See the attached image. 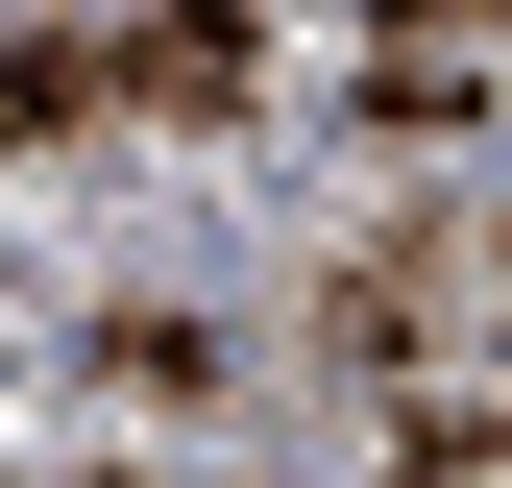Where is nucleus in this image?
Wrapping results in <instances>:
<instances>
[{"instance_id": "obj_1", "label": "nucleus", "mask_w": 512, "mask_h": 488, "mask_svg": "<svg viewBox=\"0 0 512 488\" xmlns=\"http://www.w3.org/2000/svg\"><path fill=\"white\" fill-rule=\"evenodd\" d=\"M122 98L244 147V98H269V25H244V0H147V25H122Z\"/></svg>"}, {"instance_id": "obj_2", "label": "nucleus", "mask_w": 512, "mask_h": 488, "mask_svg": "<svg viewBox=\"0 0 512 488\" xmlns=\"http://www.w3.org/2000/svg\"><path fill=\"white\" fill-rule=\"evenodd\" d=\"M98 122H122V49H74V25H0V147H98Z\"/></svg>"}, {"instance_id": "obj_3", "label": "nucleus", "mask_w": 512, "mask_h": 488, "mask_svg": "<svg viewBox=\"0 0 512 488\" xmlns=\"http://www.w3.org/2000/svg\"><path fill=\"white\" fill-rule=\"evenodd\" d=\"M342 122L439 171V147H488V74H464V49H366V98H342Z\"/></svg>"}, {"instance_id": "obj_4", "label": "nucleus", "mask_w": 512, "mask_h": 488, "mask_svg": "<svg viewBox=\"0 0 512 488\" xmlns=\"http://www.w3.org/2000/svg\"><path fill=\"white\" fill-rule=\"evenodd\" d=\"M98 391H122V415H220L244 342H220V318H98Z\"/></svg>"}, {"instance_id": "obj_5", "label": "nucleus", "mask_w": 512, "mask_h": 488, "mask_svg": "<svg viewBox=\"0 0 512 488\" xmlns=\"http://www.w3.org/2000/svg\"><path fill=\"white\" fill-rule=\"evenodd\" d=\"M391 488H512V415H488V391H415V366H391Z\"/></svg>"}, {"instance_id": "obj_6", "label": "nucleus", "mask_w": 512, "mask_h": 488, "mask_svg": "<svg viewBox=\"0 0 512 488\" xmlns=\"http://www.w3.org/2000/svg\"><path fill=\"white\" fill-rule=\"evenodd\" d=\"M366 25H391V49H488L512 0H366Z\"/></svg>"}]
</instances>
